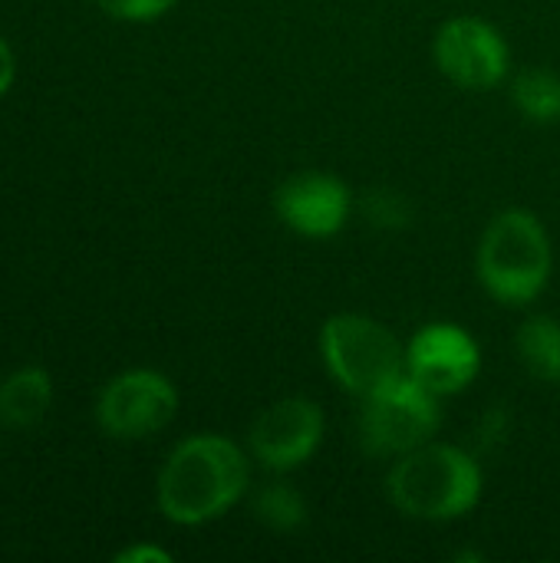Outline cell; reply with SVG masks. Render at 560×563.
<instances>
[{
  "label": "cell",
  "instance_id": "6da1fadb",
  "mask_svg": "<svg viewBox=\"0 0 560 563\" xmlns=\"http://www.w3.org/2000/svg\"><path fill=\"white\" fill-rule=\"evenodd\" d=\"M248 488V459L224 435H191L158 472V508L172 525H208L228 515Z\"/></svg>",
  "mask_w": 560,
  "mask_h": 563
},
{
  "label": "cell",
  "instance_id": "7a4b0ae2",
  "mask_svg": "<svg viewBox=\"0 0 560 563\" xmlns=\"http://www.w3.org/2000/svg\"><path fill=\"white\" fill-rule=\"evenodd\" d=\"M389 501L419 521H452L482 498V468L459 445H419L389 472Z\"/></svg>",
  "mask_w": 560,
  "mask_h": 563
},
{
  "label": "cell",
  "instance_id": "3957f363",
  "mask_svg": "<svg viewBox=\"0 0 560 563\" xmlns=\"http://www.w3.org/2000/svg\"><path fill=\"white\" fill-rule=\"evenodd\" d=\"M551 264V238L531 211H502L482 234L479 277L485 290L502 303H531L548 284Z\"/></svg>",
  "mask_w": 560,
  "mask_h": 563
},
{
  "label": "cell",
  "instance_id": "277c9868",
  "mask_svg": "<svg viewBox=\"0 0 560 563\" xmlns=\"http://www.w3.org/2000/svg\"><path fill=\"white\" fill-rule=\"evenodd\" d=\"M320 350L330 376L363 399L406 376V350L399 340L363 313L330 317L320 333Z\"/></svg>",
  "mask_w": 560,
  "mask_h": 563
},
{
  "label": "cell",
  "instance_id": "5b68a950",
  "mask_svg": "<svg viewBox=\"0 0 560 563\" xmlns=\"http://www.w3.org/2000/svg\"><path fill=\"white\" fill-rule=\"evenodd\" d=\"M439 396L409 373L370 393L360 412V442L370 455H406L439 429Z\"/></svg>",
  "mask_w": 560,
  "mask_h": 563
},
{
  "label": "cell",
  "instance_id": "8992f818",
  "mask_svg": "<svg viewBox=\"0 0 560 563\" xmlns=\"http://www.w3.org/2000/svg\"><path fill=\"white\" fill-rule=\"evenodd\" d=\"M178 412V393L168 376L155 369H129L119 373L99 396L96 419L112 439H149L162 432Z\"/></svg>",
  "mask_w": 560,
  "mask_h": 563
},
{
  "label": "cell",
  "instance_id": "52a82bcc",
  "mask_svg": "<svg viewBox=\"0 0 560 563\" xmlns=\"http://www.w3.org/2000/svg\"><path fill=\"white\" fill-rule=\"evenodd\" d=\"M436 63L462 89H492L505 79L512 53L492 23L455 16L436 36Z\"/></svg>",
  "mask_w": 560,
  "mask_h": 563
},
{
  "label": "cell",
  "instance_id": "ba28073f",
  "mask_svg": "<svg viewBox=\"0 0 560 563\" xmlns=\"http://www.w3.org/2000/svg\"><path fill=\"white\" fill-rule=\"evenodd\" d=\"M323 442V412L304 396L267 406L251 426V452L274 472H290L314 459Z\"/></svg>",
  "mask_w": 560,
  "mask_h": 563
},
{
  "label": "cell",
  "instance_id": "9c48e42d",
  "mask_svg": "<svg viewBox=\"0 0 560 563\" xmlns=\"http://www.w3.org/2000/svg\"><path fill=\"white\" fill-rule=\"evenodd\" d=\"M479 343L455 323H429L406 346V373L436 396H452L479 376Z\"/></svg>",
  "mask_w": 560,
  "mask_h": 563
},
{
  "label": "cell",
  "instance_id": "30bf717a",
  "mask_svg": "<svg viewBox=\"0 0 560 563\" xmlns=\"http://www.w3.org/2000/svg\"><path fill=\"white\" fill-rule=\"evenodd\" d=\"M281 221L304 238H330L347 224L350 191L340 178L323 172H304L281 185L277 198Z\"/></svg>",
  "mask_w": 560,
  "mask_h": 563
},
{
  "label": "cell",
  "instance_id": "8fae6325",
  "mask_svg": "<svg viewBox=\"0 0 560 563\" xmlns=\"http://www.w3.org/2000/svg\"><path fill=\"white\" fill-rule=\"evenodd\" d=\"M50 402H53V383L46 369L26 366L0 383V422L10 429L36 426L50 412Z\"/></svg>",
  "mask_w": 560,
  "mask_h": 563
},
{
  "label": "cell",
  "instance_id": "7c38bea8",
  "mask_svg": "<svg viewBox=\"0 0 560 563\" xmlns=\"http://www.w3.org/2000/svg\"><path fill=\"white\" fill-rule=\"evenodd\" d=\"M518 360L521 366L541 379L560 386V323L551 317H531L518 330Z\"/></svg>",
  "mask_w": 560,
  "mask_h": 563
},
{
  "label": "cell",
  "instance_id": "4fadbf2b",
  "mask_svg": "<svg viewBox=\"0 0 560 563\" xmlns=\"http://www.w3.org/2000/svg\"><path fill=\"white\" fill-rule=\"evenodd\" d=\"M515 106L531 122L560 119V76L551 69H528L515 82Z\"/></svg>",
  "mask_w": 560,
  "mask_h": 563
},
{
  "label": "cell",
  "instance_id": "5bb4252c",
  "mask_svg": "<svg viewBox=\"0 0 560 563\" xmlns=\"http://www.w3.org/2000/svg\"><path fill=\"white\" fill-rule=\"evenodd\" d=\"M254 511H257V518H261L264 525H271V528H277V531H294V528H300L304 518H307L304 498H300L294 488H287V485H271V488H264V492L257 495V501H254Z\"/></svg>",
  "mask_w": 560,
  "mask_h": 563
},
{
  "label": "cell",
  "instance_id": "9a60e30c",
  "mask_svg": "<svg viewBox=\"0 0 560 563\" xmlns=\"http://www.w3.org/2000/svg\"><path fill=\"white\" fill-rule=\"evenodd\" d=\"M178 0H99V7L116 16V20H129V23H145L155 20L162 13H168Z\"/></svg>",
  "mask_w": 560,
  "mask_h": 563
},
{
  "label": "cell",
  "instance_id": "2e32d148",
  "mask_svg": "<svg viewBox=\"0 0 560 563\" xmlns=\"http://www.w3.org/2000/svg\"><path fill=\"white\" fill-rule=\"evenodd\" d=\"M116 561L119 563H168L172 561V554H168V551H162V548L139 544V548H129V551L116 554Z\"/></svg>",
  "mask_w": 560,
  "mask_h": 563
},
{
  "label": "cell",
  "instance_id": "e0dca14e",
  "mask_svg": "<svg viewBox=\"0 0 560 563\" xmlns=\"http://www.w3.org/2000/svg\"><path fill=\"white\" fill-rule=\"evenodd\" d=\"M17 76V63H13V49L7 46V40L0 36V96L13 86Z\"/></svg>",
  "mask_w": 560,
  "mask_h": 563
}]
</instances>
